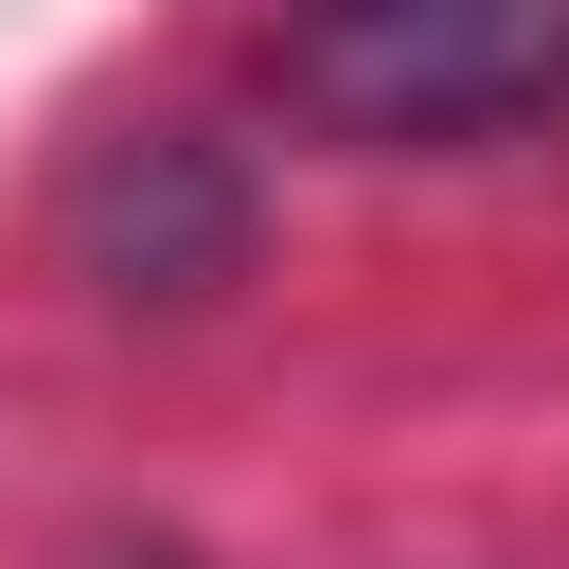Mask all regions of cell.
<instances>
[{"label": "cell", "mask_w": 569, "mask_h": 569, "mask_svg": "<svg viewBox=\"0 0 569 569\" xmlns=\"http://www.w3.org/2000/svg\"><path fill=\"white\" fill-rule=\"evenodd\" d=\"M569 89V0H284V107L320 142H498Z\"/></svg>", "instance_id": "obj_1"}, {"label": "cell", "mask_w": 569, "mask_h": 569, "mask_svg": "<svg viewBox=\"0 0 569 569\" xmlns=\"http://www.w3.org/2000/svg\"><path fill=\"white\" fill-rule=\"evenodd\" d=\"M71 249H89V284L107 302H196V284H231V249H249V196H231V160L213 142H124L89 196H71Z\"/></svg>", "instance_id": "obj_2"}]
</instances>
